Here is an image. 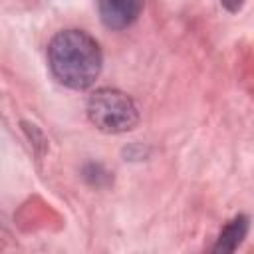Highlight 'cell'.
I'll return each mask as SVG.
<instances>
[{"label":"cell","instance_id":"cell-4","mask_svg":"<svg viewBox=\"0 0 254 254\" xmlns=\"http://www.w3.org/2000/svg\"><path fill=\"white\" fill-rule=\"evenodd\" d=\"M246 228H248V222H246L244 216L232 220V222L224 228V232L220 234V240H218V244H216V250H222V252L234 250V248L240 244V240L244 238Z\"/></svg>","mask_w":254,"mask_h":254},{"label":"cell","instance_id":"cell-3","mask_svg":"<svg viewBox=\"0 0 254 254\" xmlns=\"http://www.w3.org/2000/svg\"><path fill=\"white\" fill-rule=\"evenodd\" d=\"M143 8V0H97V10L107 28L123 30L131 26Z\"/></svg>","mask_w":254,"mask_h":254},{"label":"cell","instance_id":"cell-1","mask_svg":"<svg viewBox=\"0 0 254 254\" xmlns=\"http://www.w3.org/2000/svg\"><path fill=\"white\" fill-rule=\"evenodd\" d=\"M48 64L58 81L71 89H87L101 71L99 44L81 30H64L48 46Z\"/></svg>","mask_w":254,"mask_h":254},{"label":"cell","instance_id":"cell-2","mask_svg":"<svg viewBox=\"0 0 254 254\" xmlns=\"http://www.w3.org/2000/svg\"><path fill=\"white\" fill-rule=\"evenodd\" d=\"M91 123L105 133L131 131L139 121L137 105L129 95L117 89H97L87 101Z\"/></svg>","mask_w":254,"mask_h":254}]
</instances>
